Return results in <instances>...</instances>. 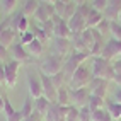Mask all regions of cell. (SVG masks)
<instances>
[{"label": "cell", "instance_id": "1", "mask_svg": "<svg viewBox=\"0 0 121 121\" xmlns=\"http://www.w3.org/2000/svg\"><path fill=\"white\" fill-rule=\"evenodd\" d=\"M92 75L104 80H114L116 72L112 68V61L102 58V56H94L92 58Z\"/></svg>", "mask_w": 121, "mask_h": 121}, {"label": "cell", "instance_id": "2", "mask_svg": "<svg viewBox=\"0 0 121 121\" xmlns=\"http://www.w3.org/2000/svg\"><path fill=\"white\" fill-rule=\"evenodd\" d=\"M94 78L92 75V68H89L85 63H82L75 72L73 75L70 77L68 80V85H70V91H75V89H82V87H87L91 84V80Z\"/></svg>", "mask_w": 121, "mask_h": 121}, {"label": "cell", "instance_id": "3", "mask_svg": "<svg viewBox=\"0 0 121 121\" xmlns=\"http://www.w3.org/2000/svg\"><path fill=\"white\" fill-rule=\"evenodd\" d=\"M91 55L87 53H80V51H72L68 55V58L65 60V63H63V73H65L67 77H72L73 75V72L82 65V63H85V60L89 58Z\"/></svg>", "mask_w": 121, "mask_h": 121}, {"label": "cell", "instance_id": "4", "mask_svg": "<svg viewBox=\"0 0 121 121\" xmlns=\"http://www.w3.org/2000/svg\"><path fill=\"white\" fill-rule=\"evenodd\" d=\"M63 63H65V58L61 55H50L48 58L41 63V72H44L46 75H56L58 72L63 70Z\"/></svg>", "mask_w": 121, "mask_h": 121}, {"label": "cell", "instance_id": "5", "mask_svg": "<svg viewBox=\"0 0 121 121\" xmlns=\"http://www.w3.org/2000/svg\"><path fill=\"white\" fill-rule=\"evenodd\" d=\"M38 73H39V77H41V84H43V95H44V97L50 101L51 104H53V102H56V95H58V87L53 84L51 77H50V75H46L44 72L39 70Z\"/></svg>", "mask_w": 121, "mask_h": 121}, {"label": "cell", "instance_id": "6", "mask_svg": "<svg viewBox=\"0 0 121 121\" xmlns=\"http://www.w3.org/2000/svg\"><path fill=\"white\" fill-rule=\"evenodd\" d=\"M19 67H21V63L17 60H9V61L4 63V68H5V85L9 89H14L15 84H17Z\"/></svg>", "mask_w": 121, "mask_h": 121}, {"label": "cell", "instance_id": "7", "mask_svg": "<svg viewBox=\"0 0 121 121\" xmlns=\"http://www.w3.org/2000/svg\"><path fill=\"white\" fill-rule=\"evenodd\" d=\"M101 56H102V58H106V60H109V61L114 60V58H118V56H121V41L111 38L109 41L104 44Z\"/></svg>", "mask_w": 121, "mask_h": 121}, {"label": "cell", "instance_id": "8", "mask_svg": "<svg viewBox=\"0 0 121 121\" xmlns=\"http://www.w3.org/2000/svg\"><path fill=\"white\" fill-rule=\"evenodd\" d=\"M51 21L55 22V36L56 38H67V39L73 38V34H72V31L68 27V22L63 19V17H60V15L55 14L53 17H51Z\"/></svg>", "mask_w": 121, "mask_h": 121}, {"label": "cell", "instance_id": "9", "mask_svg": "<svg viewBox=\"0 0 121 121\" xmlns=\"http://www.w3.org/2000/svg\"><path fill=\"white\" fill-rule=\"evenodd\" d=\"M27 87H29V95L33 99H38L43 95V84L39 73H27Z\"/></svg>", "mask_w": 121, "mask_h": 121}, {"label": "cell", "instance_id": "10", "mask_svg": "<svg viewBox=\"0 0 121 121\" xmlns=\"http://www.w3.org/2000/svg\"><path fill=\"white\" fill-rule=\"evenodd\" d=\"M67 22H68V27H70V31H72L73 36H78L80 33H84V31L87 29V21H85L84 15L78 14V12H75Z\"/></svg>", "mask_w": 121, "mask_h": 121}, {"label": "cell", "instance_id": "11", "mask_svg": "<svg viewBox=\"0 0 121 121\" xmlns=\"http://www.w3.org/2000/svg\"><path fill=\"white\" fill-rule=\"evenodd\" d=\"M87 87H89V91H91V94L99 95V97L106 99L108 87H109V80H104V78H97V77H94V78L91 80V84H89Z\"/></svg>", "mask_w": 121, "mask_h": 121}, {"label": "cell", "instance_id": "12", "mask_svg": "<svg viewBox=\"0 0 121 121\" xmlns=\"http://www.w3.org/2000/svg\"><path fill=\"white\" fill-rule=\"evenodd\" d=\"M70 97H72V104L77 108L87 106L89 97H91V91L89 87H82V89H75V91H70Z\"/></svg>", "mask_w": 121, "mask_h": 121}, {"label": "cell", "instance_id": "13", "mask_svg": "<svg viewBox=\"0 0 121 121\" xmlns=\"http://www.w3.org/2000/svg\"><path fill=\"white\" fill-rule=\"evenodd\" d=\"M67 112H68L67 106H60V104L53 102L50 109H48L46 119L48 121H67Z\"/></svg>", "mask_w": 121, "mask_h": 121}, {"label": "cell", "instance_id": "14", "mask_svg": "<svg viewBox=\"0 0 121 121\" xmlns=\"http://www.w3.org/2000/svg\"><path fill=\"white\" fill-rule=\"evenodd\" d=\"M55 15V5L53 4H39V7H38V10H36V14L33 15V17L39 22V24H43V22H46L48 19H51Z\"/></svg>", "mask_w": 121, "mask_h": 121}, {"label": "cell", "instance_id": "15", "mask_svg": "<svg viewBox=\"0 0 121 121\" xmlns=\"http://www.w3.org/2000/svg\"><path fill=\"white\" fill-rule=\"evenodd\" d=\"M10 56H12V60H17L21 65L26 63V61H29V58H31V55L27 53L26 46H24L22 43H14L10 46Z\"/></svg>", "mask_w": 121, "mask_h": 121}, {"label": "cell", "instance_id": "16", "mask_svg": "<svg viewBox=\"0 0 121 121\" xmlns=\"http://www.w3.org/2000/svg\"><path fill=\"white\" fill-rule=\"evenodd\" d=\"M121 12V0H108V7L104 10V19L108 21H118Z\"/></svg>", "mask_w": 121, "mask_h": 121}, {"label": "cell", "instance_id": "17", "mask_svg": "<svg viewBox=\"0 0 121 121\" xmlns=\"http://www.w3.org/2000/svg\"><path fill=\"white\" fill-rule=\"evenodd\" d=\"M15 34H17V31L12 29V27H7L2 31V34H0V44L5 46L7 50L14 44V39H15Z\"/></svg>", "mask_w": 121, "mask_h": 121}, {"label": "cell", "instance_id": "18", "mask_svg": "<svg viewBox=\"0 0 121 121\" xmlns=\"http://www.w3.org/2000/svg\"><path fill=\"white\" fill-rule=\"evenodd\" d=\"M56 104L60 106H72V97H70V89L67 85L58 87V95H56Z\"/></svg>", "mask_w": 121, "mask_h": 121}, {"label": "cell", "instance_id": "19", "mask_svg": "<svg viewBox=\"0 0 121 121\" xmlns=\"http://www.w3.org/2000/svg\"><path fill=\"white\" fill-rule=\"evenodd\" d=\"M50 106H51V102L48 101V99L44 97V95H41V97L34 99V111H36V112H39V114H41L43 118H46Z\"/></svg>", "mask_w": 121, "mask_h": 121}, {"label": "cell", "instance_id": "20", "mask_svg": "<svg viewBox=\"0 0 121 121\" xmlns=\"http://www.w3.org/2000/svg\"><path fill=\"white\" fill-rule=\"evenodd\" d=\"M26 50L31 56H34V58H39V56L43 55V43L39 41V39H33L29 44H26Z\"/></svg>", "mask_w": 121, "mask_h": 121}, {"label": "cell", "instance_id": "21", "mask_svg": "<svg viewBox=\"0 0 121 121\" xmlns=\"http://www.w3.org/2000/svg\"><path fill=\"white\" fill-rule=\"evenodd\" d=\"M72 39H67V38H56V50H58V55L65 56L67 53H70L72 50Z\"/></svg>", "mask_w": 121, "mask_h": 121}, {"label": "cell", "instance_id": "22", "mask_svg": "<svg viewBox=\"0 0 121 121\" xmlns=\"http://www.w3.org/2000/svg\"><path fill=\"white\" fill-rule=\"evenodd\" d=\"M106 109L109 111V114H111L112 121H118V119H121V104H119V102L109 101V102L106 104Z\"/></svg>", "mask_w": 121, "mask_h": 121}, {"label": "cell", "instance_id": "23", "mask_svg": "<svg viewBox=\"0 0 121 121\" xmlns=\"http://www.w3.org/2000/svg\"><path fill=\"white\" fill-rule=\"evenodd\" d=\"M102 19H104V14L92 9V12L89 14V17H87V27H97Z\"/></svg>", "mask_w": 121, "mask_h": 121}, {"label": "cell", "instance_id": "24", "mask_svg": "<svg viewBox=\"0 0 121 121\" xmlns=\"http://www.w3.org/2000/svg\"><path fill=\"white\" fill-rule=\"evenodd\" d=\"M80 38H82V41L85 43V46L89 48V50H92V46L95 43V38H94V29L92 27H87L84 33H80ZM92 56V55H91Z\"/></svg>", "mask_w": 121, "mask_h": 121}, {"label": "cell", "instance_id": "25", "mask_svg": "<svg viewBox=\"0 0 121 121\" xmlns=\"http://www.w3.org/2000/svg\"><path fill=\"white\" fill-rule=\"evenodd\" d=\"M38 7H39L38 0H26V4H24V7H22V14L26 15V17H31V15L36 14Z\"/></svg>", "mask_w": 121, "mask_h": 121}, {"label": "cell", "instance_id": "26", "mask_svg": "<svg viewBox=\"0 0 121 121\" xmlns=\"http://www.w3.org/2000/svg\"><path fill=\"white\" fill-rule=\"evenodd\" d=\"M87 106H89V109H91V111L94 112V111H97V109L104 108V99H102V97H99V95H94V94H91V97H89Z\"/></svg>", "mask_w": 121, "mask_h": 121}, {"label": "cell", "instance_id": "27", "mask_svg": "<svg viewBox=\"0 0 121 121\" xmlns=\"http://www.w3.org/2000/svg\"><path fill=\"white\" fill-rule=\"evenodd\" d=\"M92 121H112V118H111V114H109L108 109L101 108V109H97V111L92 112Z\"/></svg>", "mask_w": 121, "mask_h": 121}, {"label": "cell", "instance_id": "28", "mask_svg": "<svg viewBox=\"0 0 121 121\" xmlns=\"http://www.w3.org/2000/svg\"><path fill=\"white\" fill-rule=\"evenodd\" d=\"M21 111H22L24 118H29V116L34 112V109H33V97H31V95H27V97H26V101H24V106H22Z\"/></svg>", "mask_w": 121, "mask_h": 121}, {"label": "cell", "instance_id": "29", "mask_svg": "<svg viewBox=\"0 0 121 121\" xmlns=\"http://www.w3.org/2000/svg\"><path fill=\"white\" fill-rule=\"evenodd\" d=\"M15 5H17V0H2V10H4V14H12L15 10Z\"/></svg>", "mask_w": 121, "mask_h": 121}, {"label": "cell", "instance_id": "30", "mask_svg": "<svg viewBox=\"0 0 121 121\" xmlns=\"http://www.w3.org/2000/svg\"><path fill=\"white\" fill-rule=\"evenodd\" d=\"M111 36L121 41V24L118 21H111Z\"/></svg>", "mask_w": 121, "mask_h": 121}, {"label": "cell", "instance_id": "31", "mask_svg": "<svg viewBox=\"0 0 121 121\" xmlns=\"http://www.w3.org/2000/svg\"><path fill=\"white\" fill-rule=\"evenodd\" d=\"M78 121H92V111L89 109V106H82V108H80Z\"/></svg>", "mask_w": 121, "mask_h": 121}, {"label": "cell", "instance_id": "32", "mask_svg": "<svg viewBox=\"0 0 121 121\" xmlns=\"http://www.w3.org/2000/svg\"><path fill=\"white\" fill-rule=\"evenodd\" d=\"M78 112H80V108L77 106H68V112H67V121H78Z\"/></svg>", "mask_w": 121, "mask_h": 121}, {"label": "cell", "instance_id": "33", "mask_svg": "<svg viewBox=\"0 0 121 121\" xmlns=\"http://www.w3.org/2000/svg\"><path fill=\"white\" fill-rule=\"evenodd\" d=\"M77 4L75 2H70V4H67V7H65V14H63V19H65V21H68L70 17H72V15H73L75 12H77Z\"/></svg>", "mask_w": 121, "mask_h": 121}, {"label": "cell", "instance_id": "34", "mask_svg": "<svg viewBox=\"0 0 121 121\" xmlns=\"http://www.w3.org/2000/svg\"><path fill=\"white\" fill-rule=\"evenodd\" d=\"M41 27L44 29V33L48 34V38L55 36V22H53L51 19H48L46 22H43V24H41Z\"/></svg>", "mask_w": 121, "mask_h": 121}, {"label": "cell", "instance_id": "35", "mask_svg": "<svg viewBox=\"0 0 121 121\" xmlns=\"http://www.w3.org/2000/svg\"><path fill=\"white\" fill-rule=\"evenodd\" d=\"M95 29H97L102 36H104V34H108V33H111V21L102 19V21H101V24H99V26L95 27Z\"/></svg>", "mask_w": 121, "mask_h": 121}, {"label": "cell", "instance_id": "36", "mask_svg": "<svg viewBox=\"0 0 121 121\" xmlns=\"http://www.w3.org/2000/svg\"><path fill=\"white\" fill-rule=\"evenodd\" d=\"M33 33H34V38L39 39V41H41L43 44L48 41V39H50V38H48V34L44 33V29H43V27H34V29H33Z\"/></svg>", "mask_w": 121, "mask_h": 121}, {"label": "cell", "instance_id": "37", "mask_svg": "<svg viewBox=\"0 0 121 121\" xmlns=\"http://www.w3.org/2000/svg\"><path fill=\"white\" fill-rule=\"evenodd\" d=\"M65 78H67V75L63 73V70H61V72H58L56 75H53V77H51L53 84H55L56 87H61V85H65V84H63V82H65Z\"/></svg>", "mask_w": 121, "mask_h": 121}, {"label": "cell", "instance_id": "38", "mask_svg": "<svg viewBox=\"0 0 121 121\" xmlns=\"http://www.w3.org/2000/svg\"><path fill=\"white\" fill-rule=\"evenodd\" d=\"M77 12H78V14H82L84 17H85V21H87L89 14L92 12V5H91V4H82V5H78V7H77Z\"/></svg>", "mask_w": 121, "mask_h": 121}, {"label": "cell", "instance_id": "39", "mask_svg": "<svg viewBox=\"0 0 121 121\" xmlns=\"http://www.w3.org/2000/svg\"><path fill=\"white\" fill-rule=\"evenodd\" d=\"M14 111L15 109H14V106L10 104V99L7 97V95H4V112H5V118H9Z\"/></svg>", "mask_w": 121, "mask_h": 121}, {"label": "cell", "instance_id": "40", "mask_svg": "<svg viewBox=\"0 0 121 121\" xmlns=\"http://www.w3.org/2000/svg\"><path fill=\"white\" fill-rule=\"evenodd\" d=\"M94 10H99V12H104L108 7V0H94V2L91 4Z\"/></svg>", "mask_w": 121, "mask_h": 121}, {"label": "cell", "instance_id": "41", "mask_svg": "<svg viewBox=\"0 0 121 121\" xmlns=\"http://www.w3.org/2000/svg\"><path fill=\"white\" fill-rule=\"evenodd\" d=\"M53 5H55V14H56V15H60V17H63L67 4H63V2H60V0H56V2H55Z\"/></svg>", "mask_w": 121, "mask_h": 121}, {"label": "cell", "instance_id": "42", "mask_svg": "<svg viewBox=\"0 0 121 121\" xmlns=\"http://www.w3.org/2000/svg\"><path fill=\"white\" fill-rule=\"evenodd\" d=\"M34 39V33H31V31H26V33H22L21 34V43L26 46V44H29L31 41Z\"/></svg>", "mask_w": 121, "mask_h": 121}, {"label": "cell", "instance_id": "43", "mask_svg": "<svg viewBox=\"0 0 121 121\" xmlns=\"http://www.w3.org/2000/svg\"><path fill=\"white\" fill-rule=\"evenodd\" d=\"M26 118H24V114H22V111L21 109H15L12 114L7 118V121H24Z\"/></svg>", "mask_w": 121, "mask_h": 121}, {"label": "cell", "instance_id": "44", "mask_svg": "<svg viewBox=\"0 0 121 121\" xmlns=\"http://www.w3.org/2000/svg\"><path fill=\"white\" fill-rule=\"evenodd\" d=\"M7 53H9V51H7V48L0 44V61L5 63V60H7Z\"/></svg>", "mask_w": 121, "mask_h": 121}, {"label": "cell", "instance_id": "45", "mask_svg": "<svg viewBox=\"0 0 121 121\" xmlns=\"http://www.w3.org/2000/svg\"><path fill=\"white\" fill-rule=\"evenodd\" d=\"M0 84L5 85V68H4V63L0 61Z\"/></svg>", "mask_w": 121, "mask_h": 121}, {"label": "cell", "instance_id": "46", "mask_svg": "<svg viewBox=\"0 0 121 121\" xmlns=\"http://www.w3.org/2000/svg\"><path fill=\"white\" fill-rule=\"evenodd\" d=\"M112 68H114L116 73H121V60H114V61H112Z\"/></svg>", "mask_w": 121, "mask_h": 121}, {"label": "cell", "instance_id": "47", "mask_svg": "<svg viewBox=\"0 0 121 121\" xmlns=\"http://www.w3.org/2000/svg\"><path fill=\"white\" fill-rule=\"evenodd\" d=\"M114 102H119L121 104V87H118L114 91Z\"/></svg>", "mask_w": 121, "mask_h": 121}, {"label": "cell", "instance_id": "48", "mask_svg": "<svg viewBox=\"0 0 121 121\" xmlns=\"http://www.w3.org/2000/svg\"><path fill=\"white\" fill-rule=\"evenodd\" d=\"M114 84H116L118 87H121V73H116V75H114Z\"/></svg>", "mask_w": 121, "mask_h": 121}, {"label": "cell", "instance_id": "49", "mask_svg": "<svg viewBox=\"0 0 121 121\" xmlns=\"http://www.w3.org/2000/svg\"><path fill=\"white\" fill-rule=\"evenodd\" d=\"M0 112H4V95L0 94Z\"/></svg>", "mask_w": 121, "mask_h": 121}, {"label": "cell", "instance_id": "50", "mask_svg": "<svg viewBox=\"0 0 121 121\" xmlns=\"http://www.w3.org/2000/svg\"><path fill=\"white\" fill-rule=\"evenodd\" d=\"M72 2H75L77 5H82V4H85V0H72Z\"/></svg>", "mask_w": 121, "mask_h": 121}, {"label": "cell", "instance_id": "51", "mask_svg": "<svg viewBox=\"0 0 121 121\" xmlns=\"http://www.w3.org/2000/svg\"><path fill=\"white\" fill-rule=\"evenodd\" d=\"M43 2H44V4H55L56 0H43Z\"/></svg>", "mask_w": 121, "mask_h": 121}, {"label": "cell", "instance_id": "52", "mask_svg": "<svg viewBox=\"0 0 121 121\" xmlns=\"http://www.w3.org/2000/svg\"><path fill=\"white\" fill-rule=\"evenodd\" d=\"M60 2H63V4H70L72 0H60Z\"/></svg>", "mask_w": 121, "mask_h": 121}, {"label": "cell", "instance_id": "53", "mask_svg": "<svg viewBox=\"0 0 121 121\" xmlns=\"http://www.w3.org/2000/svg\"><path fill=\"white\" fill-rule=\"evenodd\" d=\"M118 22L121 24V12H119V17H118Z\"/></svg>", "mask_w": 121, "mask_h": 121}, {"label": "cell", "instance_id": "54", "mask_svg": "<svg viewBox=\"0 0 121 121\" xmlns=\"http://www.w3.org/2000/svg\"><path fill=\"white\" fill-rule=\"evenodd\" d=\"M0 87H2V84H0Z\"/></svg>", "mask_w": 121, "mask_h": 121}, {"label": "cell", "instance_id": "55", "mask_svg": "<svg viewBox=\"0 0 121 121\" xmlns=\"http://www.w3.org/2000/svg\"><path fill=\"white\" fill-rule=\"evenodd\" d=\"M118 121H121V119H118Z\"/></svg>", "mask_w": 121, "mask_h": 121}]
</instances>
